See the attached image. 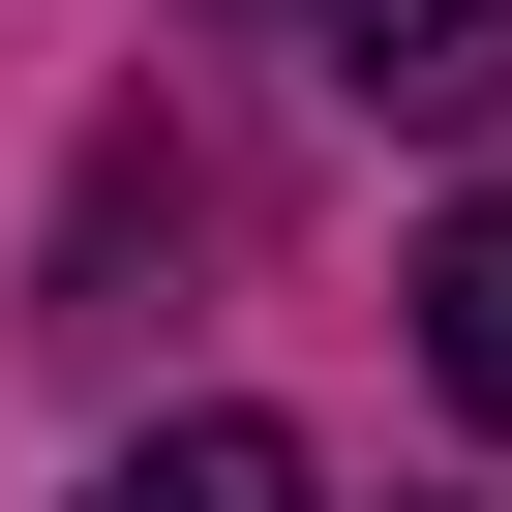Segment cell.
I'll list each match as a JSON object with an SVG mask.
<instances>
[{
    "instance_id": "1",
    "label": "cell",
    "mask_w": 512,
    "mask_h": 512,
    "mask_svg": "<svg viewBox=\"0 0 512 512\" xmlns=\"http://www.w3.org/2000/svg\"><path fill=\"white\" fill-rule=\"evenodd\" d=\"M332 91L362 121H482L512 91V0H332Z\"/></svg>"
},
{
    "instance_id": "2",
    "label": "cell",
    "mask_w": 512,
    "mask_h": 512,
    "mask_svg": "<svg viewBox=\"0 0 512 512\" xmlns=\"http://www.w3.org/2000/svg\"><path fill=\"white\" fill-rule=\"evenodd\" d=\"M91 512H332V482H302V422H241V392H211V422H151Z\"/></svg>"
},
{
    "instance_id": "3",
    "label": "cell",
    "mask_w": 512,
    "mask_h": 512,
    "mask_svg": "<svg viewBox=\"0 0 512 512\" xmlns=\"http://www.w3.org/2000/svg\"><path fill=\"white\" fill-rule=\"evenodd\" d=\"M422 362H452V422H512V181L422 241Z\"/></svg>"
}]
</instances>
